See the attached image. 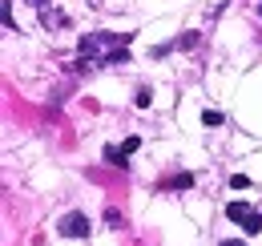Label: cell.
I'll return each mask as SVG.
<instances>
[{
    "instance_id": "cell-7",
    "label": "cell",
    "mask_w": 262,
    "mask_h": 246,
    "mask_svg": "<svg viewBox=\"0 0 262 246\" xmlns=\"http://www.w3.org/2000/svg\"><path fill=\"white\" fill-rule=\"evenodd\" d=\"M149 101H154V93H149V89H137V105H141V109H149Z\"/></svg>"
},
{
    "instance_id": "cell-1",
    "label": "cell",
    "mask_w": 262,
    "mask_h": 246,
    "mask_svg": "<svg viewBox=\"0 0 262 246\" xmlns=\"http://www.w3.org/2000/svg\"><path fill=\"white\" fill-rule=\"evenodd\" d=\"M61 234H65V238H85V234H89V218L81 214V210L65 214L61 218Z\"/></svg>"
},
{
    "instance_id": "cell-4",
    "label": "cell",
    "mask_w": 262,
    "mask_h": 246,
    "mask_svg": "<svg viewBox=\"0 0 262 246\" xmlns=\"http://www.w3.org/2000/svg\"><path fill=\"white\" fill-rule=\"evenodd\" d=\"M242 230H246V234H258L262 230V214H250L246 222H242Z\"/></svg>"
},
{
    "instance_id": "cell-8",
    "label": "cell",
    "mask_w": 262,
    "mask_h": 246,
    "mask_svg": "<svg viewBox=\"0 0 262 246\" xmlns=\"http://www.w3.org/2000/svg\"><path fill=\"white\" fill-rule=\"evenodd\" d=\"M218 246H246V242H238V238H226V242H218Z\"/></svg>"
},
{
    "instance_id": "cell-9",
    "label": "cell",
    "mask_w": 262,
    "mask_h": 246,
    "mask_svg": "<svg viewBox=\"0 0 262 246\" xmlns=\"http://www.w3.org/2000/svg\"><path fill=\"white\" fill-rule=\"evenodd\" d=\"M29 4H45V0H29Z\"/></svg>"
},
{
    "instance_id": "cell-6",
    "label": "cell",
    "mask_w": 262,
    "mask_h": 246,
    "mask_svg": "<svg viewBox=\"0 0 262 246\" xmlns=\"http://www.w3.org/2000/svg\"><path fill=\"white\" fill-rule=\"evenodd\" d=\"M230 190H250V178H246V174H234V178H230Z\"/></svg>"
},
{
    "instance_id": "cell-5",
    "label": "cell",
    "mask_w": 262,
    "mask_h": 246,
    "mask_svg": "<svg viewBox=\"0 0 262 246\" xmlns=\"http://www.w3.org/2000/svg\"><path fill=\"white\" fill-rule=\"evenodd\" d=\"M202 121L214 129V125H222V113H218V109H206V113H202Z\"/></svg>"
},
{
    "instance_id": "cell-2",
    "label": "cell",
    "mask_w": 262,
    "mask_h": 246,
    "mask_svg": "<svg viewBox=\"0 0 262 246\" xmlns=\"http://www.w3.org/2000/svg\"><path fill=\"white\" fill-rule=\"evenodd\" d=\"M250 214H254V210H250L246 202H230V206H226V218H230V222H238V226H242Z\"/></svg>"
},
{
    "instance_id": "cell-3",
    "label": "cell",
    "mask_w": 262,
    "mask_h": 246,
    "mask_svg": "<svg viewBox=\"0 0 262 246\" xmlns=\"http://www.w3.org/2000/svg\"><path fill=\"white\" fill-rule=\"evenodd\" d=\"M125 150H113V146H109V150H105V161H109V166H117V170H125V166H129V161H125Z\"/></svg>"
}]
</instances>
